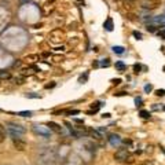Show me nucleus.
Masks as SVG:
<instances>
[{"label": "nucleus", "instance_id": "1", "mask_svg": "<svg viewBox=\"0 0 165 165\" xmlns=\"http://www.w3.org/2000/svg\"><path fill=\"white\" fill-rule=\"evenodd\" d=\"M7 131H8V134H10L13 138H19L21 135L25 134V128H22L21 125L14 124V122H8L7 124Z\"/></svg>", "mask_w": 165, "mask_h": 165}, {"label": "nucleus", "instance_id": "2", "mask_svg": "<svg viewBox=\"0 0 165 165\" xmlns=\"http://www.w3.org/2000/svg\"><path fill=\"white\" fill-rule=\"evenodd\" d=\"M66 39V34L62 29H54V30L50 33V41L52 44H59Z\"/></svg>", "mask_w": 165, "mask_h": 165}, {"label": "nucleus", "instance_id": "3", "mask_svg": "<svg viewBox=\"0 0 165 165\" xmlns=\"http://www.w3.org/2000/svg\"><path fill=\"white\" fill-rule=\"evenodd\" d=\"M33 131H34V134L40 135V136H43V138H50L51 136V129H50L48 125L36 124V125H33Z\"/></svg>", "mask_w": 165, "mask_h": 165}, {"label": "nucleus", "instance_id": "4", "mask_svg": "<svg viewBox=\"0 0 165 165\" xmlns=\"http://www.w3.org/2000/svg\"><path fill=\"white\" fill-rule=\"evenodd\" d=\"M140 6H142V8L144 10H155V8H158L161 6V2L160 0H142L140 2Z\"/></svg>", "mask_w": 165, "mask_h": 165}, {"label": "nucleus", "instance_id": "5", "mask_svg": "<svg viewBox=\"0 0 165 165\" xmlns=\"http://www.w3.org/2000/svg\"><path fill=\"white\" fill-rule=\"evenodd\" d=\"M54 10H55V2H54V0H51V2H47L46 4L43 6V14H44L46 17H48Z\"/></svg>", "mask_w": 165, "mask_h": 165}, {"label": "nucleus", "instance_id": "6", "mask_svg": "<svg viewBox=\"0 0 165 165\" xmlns=\"http://www.w3.org/2000/svg\"><path fill=\"white\" fill-rule=\"evenodd\" d=\"M114 158L118 161H127V158H128V150L127 149H120L118 151L114 154Z\"/></svg>", "mask_w": 165, "mask_h": 165}, {"label": "nucleus", "instance_id": "7", "mask_svg": "<svg viewBox=\"0 0 165 165\" xmlns=\"http://www.w3.org/2000/svg\"><path fill=\"white\" fill-rule=\"evenodd\" d=\"M164 25H161V23H153V22H147L146 25V30L150 32V33H154V32H158L160 30V28H162Z\"/></svg>", "mask_w": 165, "mask_h": 165}, {"label": "nucleus", "instance_id": "8", "mask_svg": "<svg viewBox=\"0 0 165 165\" xmlns=\"http://www.w3.org/2000/svg\"><path fill=\"white\" fill-rule=\"evenodd\" d=\"M13 143H14V146H15L17 149L21 150V151L26 149V143L23 142L22 139H19V138H13Z\"/></svg>", "mask_w": 165, "mask_h": 165}, {"label": "nucleus", "instance_id": "9", "mask_svg": "<svg viewBox=\"0 0 165 165\" xmlns=\"http://www.w3.org/2000/svg\"><path fill=\"white\" fill-rule=\"evenodd\" d=\"M109 142L113 144V146H118V144L121 143V138H120L118 135H110V138H109Z\"/></svg>", "mask_w": 165, "mask_h": 165}, {"label": "nucleus", "instance_id": "10", "mask_svg": "<svg viewBox=\"0 0 165 165\" xmlns=\"http://www.w3.org/2000/svg\"><path fill=\"white\" fill-rule=\"evenodd\" d=\"M103 28H105L107 32H111V30H113V28H114V26H113V19H111V18H107V19H106L105 23H103Z\"/></svg>", "mask_w": 165, "mask_h": 165}, {"label": "nucleus", "instance_id": "11", "mask_svg": "<svg viewBox=\"0 0 165 165\" xmlns=\"http://www.w3.org/2000/svg\"><path fill=\"white\" fill-rule=\"evenodd\" d=\"M47 125L50 127V129H51V131H55V132H58V134H61V132H62V128L58 125L57 122H52V121H51V122L47 124Z\"/></svg>", "mask_w": 165, "mask_h": 165}, {"label": "nucleus", "instance_id": "12", "mask_svg": "<svg viewBox=\"0 0 165 165\" xmlns=\"http://www.w3.org/2000/svg\"><path fill=\"white\" fill-rule=\"evenodd\" d=\"M111 50H113V52H116V54H120V55L125 52V48H124V47H121V46H114Z\"/></svg>", "mask_w": 165, "mask_h": 165}, {"label": "nucleus", "instance_id": "13", "mask_svg": "<svg viewBox=\"0 0 165 165\" xmlns=\"http://www.w3.org/2000/svg\"><path fill=\"white\" fill-rule=\"evenodd\" d=\"M116 69L120 70V72H124V70L127 69V66H125V63H124V62L118 61V62H116Z\"/></svg>", "mask_w": 165, "mask_h": 165}, {"label": "nucleus", "instance_id": "14", "mask_svg": "<svg viewBox=\"0 0 165 165\" xmlns=\"http://www.w3.org/2000/svg\"><path fill=\"white\" fill-rule=\"evenodd\" d=\"M4 138H6V132H4V127L0 124V143L4 140Z\"/></svg>", "mask_w": 165, "mask_h": 165}, {"label": "nucleus", "instance_id": "15", "mask_svg": "<svg viewBox=\"0 0 165 165\" xmlns=\"http://www.w3.org/2000/svg\"><path fill=\"white\" fill-rule=\"evenodd\" d=\"M157 34H158V37H160V39L165 40V29H160V30L157 32Z\"/></svg>", "mask_w": 165, "mask_h": 165}, {"label": "nucleus", "instance_id": "16", "mask_svg": "<svg viewBox=\"0 0 165 165\" xmlns=\"http://www.w3.org/2000/svg\"><path fill=\"white\" fill-rule=\"evenodd\" d=\"M17 114L21 117H29V116H32V111H19V113H17Z\"/></svg>", "mask_w": 165, "mask_h": 165}, {"label": "nucleus", "instance_id": "17", "mask_svg": "<svg viewBox=\"0 0 165 165\" xmlns=\"http://www.w3.org/2000/svg\"><path fill=\"white\" fill-rule=\"evenodd\" d=\"M139 114L143 117V118H149V117H150V113H149V111H146V110H140Z\"/></svg>", "mask_w": 165, "mask_h": 165}, {"label": "nucleus", "instance_id": "18", "mask_svg": "<svg viewBox=\"0 0 165 165\" xmlns=\"http://www.w3.org/2000/svg\"><path fill=\"white\" fill-rule=\"evenodd\" d=\"M132 34H134V37H136V40H142V33H140V32H136V30H135Z\"/></svg>", "mask_w": 165, "mask_h": 165}, {"label": "nucleus", "instance_id": "19", "mask_svg": "<svg viewBox=\"0 0 165 165\" xmlns=\"http://www.w3.org/2000/svg\"><path fill=\"white\" fill-rule=\"evenodd\" d=\"M140 69H142V66H140L139 63H135V65H134V70H135V73H139V72H140Z\"/></svg>", "mask_w": 165, "mask_h": 165}, {"label": "nucleus", "instance_id": "20", "mask_svg": "<svg viewBox=\"0 0 165 165\" xmlns=\"http://www.w3.org/2000/svg\"><path fill=\"white\" fill-rule=\"evenodd\" d=\"M155 95L157 96H164L165 95V90H157L155 91Z\"/></svg>", "mask_w": 165, "mask_h": 165}, {"label": "nucleus", "instance_id": "21", "mask_svg": "<svg viewBox=\"0 0 165 165\" xmlns=\"http://www.w3.org/2000/svg\"><path fill=\"white\" fill-rule=\"evenodd\" d=\"M151 90H153L151 84H147V85H144V91H146V92H150Z\"/></svg>", "mask_w": 165, "mask_h": 165}, {"label": "nucleus", "instance_id": "22", "mask_svg": "<svg viewBox=\"0 0 165 165\" xmlns=\"http://www.w3.org/2000/svg\"><path fill=\"white\" fill-rule=\"evenodd\" d=\"M54 61H55V62H62V61H63V57H59V55H55V57H54Z\"/></svg>", "mask_w": 165, "mask_h": 165}, {"label": "nucleus", "instance_id": "23", "mask_svg": "<svg viewBox=\"0 0 165 165\" xmlns=\"http://www.w3.org/2000/svg\"><path fill=\"white\" fill-rule=\"evenodd\" d=\"M102 66H106V67L110 66V62H109V59H103L102 61Z\"/></svg>", "mask_w": 165, "mask_h": 165}, {"label": "nucleus", "instance_id": "24", "mask_svg": "<svg viewBox=\"0 0 165 165\" xmlns=\"http://www.w3.org/2000/svg\"><path fill=\"white\" fill-rule=\"evenodd\" d=\"M142 98H135V103H136V106H140L142 105Z\"/></svg>", "mask_w": 165, "mask_h": 165}, {"label": "nucleus", "instance_id": "25", "mask_svg": "<svg viewBox=\"0 0 165 165\" xmlns=\"http://www.w3.org/2000/svg\"><path fill=\"white\" fill-rule=\"evenodd\" d=\"M111 82H113V84H116V85H118L120 82H121V78H114V80L111 81Z\"/></svg>", "mask_w": 165, "mask_h": 165}, {"label": "nucleus", "instance_id": "26", "mask_svg": "<svg viewBox=\"0 0 165 165\" xmlns=\"http://www.w3.org/2000/svg\"><path fill=\"white\" fill-rule=\"evenodd\" d=\"M87 77H88V74H84V77H82V76H81V77H80V78H78V81H80V82H82V81H85V80H87Z\"/></svg>", "mask_w": 165, "mask_h": 165}, {"label": "nucleus", "instance_id": "27", "mask_svg": "<svg viewBox=\"0 0 165 165\" xmlns=\"http://www.w3.org/2000/svg\"><path fill=\"white\" fill-rule=\"evenodd\" d=\"M26 96H28V98H40L39 95H34V94H28Z\"/></svg>", "mask_w": 165, "mask_h": 165}, {"label": "nucleus", "instance_id": "28", "mask_svg": "<svg viewBox=\"0 0 165 165\" xmlns=\"http://www.w3.org/2000/svg\"><path fill=\"white\" fill-rule=\"evenodd\" d=\"M55 50H57V51H63V50H65V47H63V46H61V47H57Z\"/></svg>", "mask_w": 165, "mask_h": 165}, {"label": "nucleus", "instance_id": "29", "mask_svg": "<svg viewBox=\"0 0 165 165\" xmlns=\"http://www.w3.org/2000/svg\"><path fill=\"white\" fill-rule=\"evenodd\" d=\"M136 0H125V3H135Z\"/></svg>", "mask_w": 165, "mask_h": 165}, {"label": "nucleus", "instance_id": "30", "mask_svg": "<svg viewBox=\"0 0 165 165\" xmlns=\"http://www.w3.org/2000/svg\"><path fill=\"white\" fill-rule=\"evenodd\" d=\"M164 72H165V66H164Z\"/></svg>", "mask_w": 165, "mask_h": 165}, {"label": "nucleus", "instance_id": "31", "mask_svg": "<svg viewBox=\"0 0 165 165\" xmlns=\"http://www.w3.org/2000/svg\"><path fill=\"white\" fill-rule=\"evenodd\" d=\"M116 2H118V0H116Z\"/></svg>", "mask_w": 165, "mask_h": 165}, {"label": "nucleus", "instance_id": "32", "mask_svg": "<svg viewBox=\"0 0 165 165\" xmlns=\"http://www.w3.org/2000/svg\"><path fill=\"white\" fill-rule=\"evenodd\" d=\"M0 111H2V110H0Z\"/></svg>", "mask_w": 165, "mask_h": 165}]
</instances>
